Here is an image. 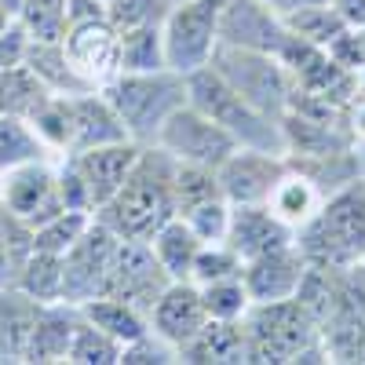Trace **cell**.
Listing matches in <instances>:
<instances>
[{"instance_id":"21","label":"cell","mask_w":365,"mask_h":365,"mask_svg":"<svg viewBox=\"0 0 365 365\" xmlns=\"http://www.w3.org/2000/svg\"><path fill=\"white\" fill-rule=\"evenodd\" d=\"M179 361L187 365H227V361H245V325L241 322H205L194 336L179 347Z\"/></svg>"},{"instance_id":"1","label":"cell","mask_w":365,"mask_h":365,"mask_svg":"<svg viewBox=\"0 0 365 365\" xmlns=\"http://www.w3.org/2000/svg\"><path fill=\"white\" fill-rule=\"evenodd\" d=\"M175 158L168 150L143 146V154L120 190L96 208V220L106 223L117 237L128 241H150L161 223L175 216Z\"/></svg>"},{"instance_id":"14","label":"cell","mask_w":365,"mask_h":365,"mask_svg":"<svg viewBox=\"0 0 365 365\" xmlns=\"http://www.w3.org/2000/svg\"><path fill=\"white\" fill-rule=\"evenodd\" d=\"M63 48L70 55L73 70L91 84V88H103L110 77L120 73V34L113 29L110 19L99 22H84V26H70Z\"/></svg>"},{"instance_id":"39","label":"cell","mask_w":365,"mask_h":365,"mask_svg":"<svg viewBox=\"0 0 365 365\" xmlns=\"http://www.w3.org/2000/svg\"><path fill=\"white\" fill-rule=\"evenodd\" d=\"M230 212H234V205L220 194V197H208V201H197V205H190V208L175 212V216L187 220V227H190L201 241H227Z\"/></svg>"},{"instance_id":"48","label":"cell","mask_w":365,"mask_h":365,"mask_svg":"<svg viewBox=\"0 0 365 365\" xmlns=\"http://www.w3.org/2000/svg\"><path fill=\"white\" fill-rule=\"evenodd\" d=\"M347 125L354 143H365V91H358V99L347 106Z\"/></svg>"},{"instance_id":"38","label":"cell","mask_w":365,"mask_h":365,"mask_svg":"<svg viewBox=\"0 0 365 365\" xmlns=\"http://www.w3.org/2000/svg\"><path fill=\"white\" fill-rule=\"evenodd\" d=\"M172 4H175V0H110V4H106V19L113 22L117 34H125V29H139V26H165Z\"/></svg>"},{"instance_id":"2","label":"cell","mask_w":365,"mask_h":365,"mask_svg":"<svg viewBox=\"0 0 365 365\" xmlns=\"http://www.w3.org/2000/svg\"><path fill=\"white\" fill-rule=\"evenodd\" d=\"M241 325H245V361H263V365L332 361L322 325L296 296L278 303H252Z\"/></svg>"},{"instance_id":"5","label":"cell","mask_w":365,"mask_h":365,"mask_svg":"<svg viewBox=\"0 0 365 365\" xmlns=\"http://www.w3.org/2000/svg\"><path fill=\"white\" fill-rule=\"evenodd\" d=\"M187 103L197 106L201 113H208L216 125H223L241 146H259V150L285 154L282 125L274 117H267L263 110H256L234 84H227V77L220 70L201 66V70L187 73Z\"/></svg>"},{"instance_id":"9","label":"cell","mask_w":365,"mask_h":365,"mask_svg":"<svg viewBox=\"0 0 365 365\" xmlns=\"http://www.w3.org/2000/svg\"><path fill=\"white\" fill-rule=\"evenodd\" d=\"M168 285H172V278L165 274V267L158 263L154 249H150L146 241L120 237L117 249H113V259H110V270H106V282H103V292H99V296L128 299L132 307H139V311L150 318L158 296H161Z\"/></svg>"},{"instance_id":"4","label":"cell","mask_w":365,"mask_h":365,"mask_svg":"<svg viewBox=\"0 0 365 365\" xmlns=\"http://www.w3.org/2000/svg\"><path fill=\"white\" fill-rule=\"evenodd\" d=\"M110 106L120 113L125 128L135 143L154 146L165 120L187 103V77L175 70H154V73H117L103 88Z\"/></svg>"},{"instance_id":"27","label":"cell","mask_w":365,"mask_h":365,"mask_svg":"<svg viewBox=\"0 0 365 365\" xmlns=\"http://www.w3.org/2000/svg\"><path fill=\"white\" fill-rule=\"evenodd\" d=\"M55 91L29 70L26 63L0 70V113H11V117H34Z\"/></svg>"},{"instance_id":"36","label":"cell","mask_w":365,"mask_h":365,"mask_svg":"<svg viewBox=\"0 0 365 365\" xmlns=\"http://www.w3.org/2000/svg\"><path fill=\"white\" fill-rule=\"evenodd\" d=\"M19 22L29 41H63L66 37V0H22Z\"/></svg>"},{"instance_id":"40","label":"cell","mask_w":365,"mask_h":365,"mask_svg":"<svg viewBox=\"0 0 365 365\" xmlns=\"http://www.w3.org/2000/svg\"><path fill=\"white\" fill-rule=\"evenodd\" d=\"M91 223V216L88 212H58V216H51L48 223H41V227H34V241H37V249H44V252H58L63 256L73 241L84 234V227Z\"/></svg>"},{"instance_id":"52","label":"cell","mask_w":365,"mask_h":365,"mask_svg":"<svg viewBox=\"0 0 365 365\" xmlns=\"http://www.w3.org/2000/svg\"><path fill=\"white\" fill-rule=\"evenodd\" d=\"M263 4H270V8H278V4H282V0H263Z\"/></svg>"},{"instance_id":"30","label":"cell","mask_w":365,"mask_h":365,"mask_svg":"<svg viewBox=\"0 0 365 365\" xmlns=\"http://www.w3.org/2000/svg\"><path fill=\"white\" fill-rule=\"evenodd\" d=\"M168 70L165 58V29L161 26H139L120 34V73H154Z\"/></svg>"},{"instance_id":"28","label":"cell","mask_w":365,"mask_h":365,"mask_svg":"<svg viewBox=\"0 0 365 365\" xmlns=\"http://www.w3.org/2000/svg\"><path fill=\"white\" fill-rule=\"evenodd\" d=\"M285 165H289V161H285ZM267 205H270L274 216L285 220V223L296 230V227H303V223L314 216V208L322 205V194H318V187H314L307 175L285 168V175L278 179V187L270 190Z\"/></svg>"},{"instance_id":"16","label":"cell","mask_w":365,"mask_h":365,"mask_svg":"<svg viewBox=\"0 0 365 365\" xmlns=\"http://www.w3.org/2000/svg\"><path fill=\"white\" fill-rule=\"evenodd\" d=\"M139 154H143V143H135V139H120V143H106V146H91V150H81V154H70L77 172L88 182L96 208L106 205L120 190V182L135 168Z\"/></svg>"},{"instance_id":"18","label":"cell","mask_w":365,"mask_h":365,"mask_svg":"<svg viewBox=\"0 0 365 365\" xmlns=\"http://www.w3.org/2000/svg\"><path fill=\"white\" fill-rule=\"evenodd\" d=\"M205 322H208V311H205L201 289L194 282H172L158 296L154 311H150V329H154L161 340H168L175 351L187 344Z\"/></svg>"},{"instance_id":"17","label":"cell","mask_w":365,"mask_h":365,"mask_svg":"<svg viewBox=\"0 0 365 365\" xmlns=\"http://www.w3.org/2000/svg\"><path fill=\"white\" fill-rule=\"evenodd\" d=\"M296 230L270 212V205H234L230 227H227V245L241 259H256L270 249L292 245Z\"/></svg>"},{"instance_id":"29","label":"cell","mask_w":365,"mask_h":365,"mask_svg":"<svg viewBox=\"0 0 365 365\" xmlns=\"http://www.w3.org/2000/svg\"><path fill=\"white\" fill-rule=\"evenodd\" d=\"M48 158L51 150L44 146V139L26 117L0 113V172H8L15 165H29V161H48Z\"/></svg>"},{"instance_id":"23","label":"cell","mask_w":365,"mask_h":365,"mask_svg":"<svg viewBox=\"0 0 365 365\" xmlns=\"http://www.w3.org/2000/svg\"><path fill=\"white\" fill-rule=\"evenodd\" d=\"M150 249H154L158 263L165 267V274L172 282H190V274H194V259L201 252L205 241L187 227V220L182 216H172L168 223H161L154 230V237L146 241Z\"/></svg>"},{"instance_id":"25","label":"cell","mask_w":365,"mask_h":365,"mask_svg":"<svg viewBox=\"0 0 365 365\" xmlns=\"http://www.w3.org/2000/svg\"><path fill=\"white\" fill-rule=\"evenodd\" d=\"M26 66L34 70L55 96H81V91H91V84L73 70L63 41H29Z\"/></svg>"},{"instance_id":"11","label":"cell","mask_w":365,"mask_h":365,"mask_svg":"<svg viewBox=\"0 0 365 365\" xmlns=\"http://www.w3.org/2000/svg\"><path fill=\"white\" fill-rule=\"evenodd\" d=\"M0 205L11 208L29 227H41L63 212L58 197V175L48 161H29L0 172Z\"/></svg>"},{"instance_id":"13","label":"cell","mask_w":365,"mask_h":365,"mask_svg":"<svg viewBox=\"0 0 365 365\" xmlns=\"http://www.w3.org/2000/svg\"><path fill=\"white\" fill-rule=\"evenodd\" d=\"M285 37H289V29H285V19H282L278 8L263 4V0H227V4H223L220 44L278 55Z\"/></svg>"},{"instance_id":"54","label":"cell","mask_w":365,"mask_h":365,"mask_svg":"<svg viewBox=\"0 0 365 365\" xmlns=\"http://www.w3.org/2000/svg\"><path fill=\"white\" fill-rule=\"evenodd\" d=\"M361 34H365V29H361Z\"/></svg>"},{"instance_id":"35","label":"cell","mask_w":365,"mask_h":365,"mask_svg":"<svg viewBox=\"0 0 365 365\" xmlns=\"http://www.w3.org/2000/svg\"><path fill=\"white\" fill-rule=\"evenodd\" d=\"M201 299H205V311L212 322H245L249 307H252V296L245 289L241 278H227V282H212V285H197Z\"/></svg>"},{"instance_id":"15","label":"cell","mask_w":365,"mask_h":365,"mask_svg":"<svg viewBox=\"0 0 365 365\" xmlns=\"http://www.w3.org/2000/svg\"><path fill=\"white\" fill-rule=\"evenodd\" d=\"M303 274H307V256L299 252V245H282L270 249L256 259H245L241 282H245L252 303H278V299H292Z\"/></svg>"},{"instance_id":"53","label":"cell","mask_w":365,"mask_h":365,"mask_svg":"<svg viewBox=\"0 0 365 365\" xmlns=\"http://www.w3.org/2000/svg\"><path fill=\"white\" fill-rule=\"evenodd\" d=\"M103 4H110V0H103Z\"/></svg>"},{"instance_id":"34","label":"cell","mask_w":365,"mask_h":365,"mask_svg":"<svg viewBox=\"0 0 365 365\" xmlns=\"http://www.w3.org/2000/svg\"><path fill=\"white\" fill-rule=\"evenodd\" d=\"M70 365H120V344L103 332L99 325H91L84 314L77 322V332L70 340V354H66Z\"/></svg>"},{"instance_id":"51","label":"cell","mask_w":365,"mask_h":365,"mask_svg":"<svg viewBox=\"0 0 365 365\" xmlns=\"http://www.w3.org/2000/svg\"><path fill=\"white\" fill-rule=\"evenodd\" d=\"M11 22H15V19H11V15H8V11H0V34H4V29H8V26H11Z\"/></svg>"},{"instance_id":"12","label":"cell","mask_w":365,"mask_h":365,"mask_svg":"<svg viewBox=\"0 0 365 365\" xmlns=\"http://www.w3.org/2000/svg\"><path fill=\"white\" fill-rule=\"evenodd\" d=\"M285 154L259 146H237L234 154L216 168L223 197L230 205H267L270 190L278 187V179L285 175Z\"/></svg>"},{"instance_id":"50","label":"cell","mask_w":365,"mask_h":365,"mask_svg":"<svg viewBox=\"0 0 365 365\" xmlns=\"http://www.w3.org/2000/svg\"><path fill=\"white\" fill-rule=\"evenodd\" d=\"M0 11H8L11 19H19V11H22V0H0Z\"/></svg>"},{"instance_id":"31","label":"cell","mask_w":365,"mask_h":365,"mask_svg":"<svg viewBox=\"0 0 365 365\" xmlns=\"http://www.w3.org/2000/svg\"><path fill=\"white\" fill-rule=\"evenodd\" d=\"M15 289L34 296L37 303H63V256L34 249L19 270Z\"/></svg>"},{"instance_id":"33","label":"cell","mask_w":365,"mask_h":365,"mask_svg":"<svg viewBox=\"0 0 365 365\" xmlns=\"http://www.w3.org/2000/svg\"><path fill=\"white\" fill-rule=\"evenodd\" d=\"M29 125L37 128V135L44 139V146L51 154H70L73 146V106H70V96H51L34 117Z\"/></svg>"},{"instance_id":"19","label":"cell","mask_w":365,"mask_h":365,"mask_svg":"<svg viewBox=\"0 0 365 365\" xmlns=\"http://www.w3.org/2000/svg\"><path fill=\"white\" fill-rule=\"evenodd\" d=\"M70 106H73V146H70V154L132 139L128 128H125V120H120V113L110 106V99L103 96L99 88L81 91V96H70Z\"/></svg>"},{"instance_id":"44","label":"cell","mask_w":365,"mask_h":365,"mask_svg":"<svg viewBox=\"0 0 365 365\" xmlns=\"http://www.w3.org/2000/svg\"><path fill=\"white\" fill-rule=\"evenodd\" d=\"M26 48H29V34L22 29V22L15 19L4 34H0V70L26 63Z\"/></svg>"},{"instance_id":"26","label":"cell","mask_w":365,"mask_h":365,"mask_svg":"<svg viewBox=\"0 0 365 365\" xmlns=\"http://www.w3.org/2000/svg\"><path fill=\"white\" fill-rule=\"evenodd\" d=\"M81 314L91 325H99L103 332H110L120 347L139 340L143 332H150V318L139 307H132L128 299H117V296H96V299L81 303Z\"/></svg>"},{"instance_id":"37","label":"cell","mask_w":365,"mask_h":365,"mask_svg":"<svg viewBox=\"0 0 365 365\" xmlns=\"http://www.w3.org/2000/svg\"><path fill=\"white\" fill-rule=\"evenodd\" d=\"M245 259H241L227 241H205L197 259H194V285H212V282H227V278H241Z\"/></svg>"},{"instance_id":"45","label":"cell","mask_w":365,"mask_h":365,"mask_svg":"<svg viewBox=\"0 0 365 365\" xmlns=\"http://www.w3.org/2000/svg\"><path fill=\"white\" fill-rule=\"evenodd\" d=\"M99 19H106V4H103V0H66V22L70 26L99 22Z\"/></svg>"},{"instance_id":"20","label":"cell","mask_w":365,"mask_h":365,"mask_svg":"<svg viewBox=\"0 0 365 365\" xmlns=\"http://www.w3.org/2000/svg\"><path fill=\"white\" fill-rule=\"evenodd\" d=\"M77 322H81V307H73V303H44L34 325V336H29L26 361H37V365L66 361Z\"/></svg>"},{"instance_id":"47","label":"cell","mask_w":365,"mask_h":365,"mask_svg":"<svg viewBox=\"0 0 365 365\" xmlns=\"http://www.w3.org/2000/svg\"><path fill=\"white\" fill-rule=\"evenodd\" d=\"M332 8L351 29H365V0H332Z\"/></svg>"},{"instance_id":"6","label":"cell","mask_w":365,"mask_h":365,"mask_svg":"<svg viewBox=\"0 0 365 365\" xmlns=\"http://www.w3.org/2000/svg\"><path fill=\"white\" fill-rule=\"evenodd\" d=\"M212 70H220L227 77V84H234L256 110H263L267 117L282 120V113L289 110V96H292V77L282 66L278 55L270 51H252V48H234V44H220L212 51Z\"/></svg>"},{"instance_id":"42","label":"cell","mask_w":365,"mask_h":365,"mask_svg":"<svg viewBox=\"0 0 365 365\" xmlns=\"http://www.w3.org/2000/svg\"><path fill=\"white\" fill-rule=\"evenodd\" d=\"M55 175H58V197H63V208H66V212H88V216H96L91 190H88V182H84V175L77 172V165H73L70 154L63 158V165L55 168Z\"/></svg>"},{"instance_id":"3","label":"cell","mask_w":365,"mask_h":365,"mask_svg":"<svg viewBox=\"0 0 365 365\" xmlns=\"http://www.w3.org/2000/svg\"><path fill=\"white\" fill-rule=\"evenodd\" d=\"M296 245L311 263L351 267L365 259V179L322 197L314 216L296 227Z\"/></svg>"},{"instance_id":"49","label":"cell","mask_w":365,"mask_h":365,"mask_svg":"<svg viewBox=\"0 0 365 365\" xmlns=\"http://www.w3.org/2000/svg\"><path fill=\"white\" fill-rule=\"evenodd\" d=\"M314 4H332V0H282L278 11L285 15V11H296V8H314Z\"/></svg>"},{"instance_id":"10","label":"cell","mask_w":365,"mask_h":365,"mask_svg":"<svg viewBox=\"0 0 365 365\" xmlns=\"http://www.w3.org/2000/svg\"><path fill=\"white\" fill-rule=\"evenodd\" d=\"M117 241L120 237L106 223H99L96 216H91L84 234L63 252V303L81 307V303L96 299L103 292V282H106V270H110Z\"/></svg>"},{"instance_id":"46","label":"cell","mask_w":365,"mask_h":365,"mask_svg":"<svg viewBox=\"0 0 365 365\" xmlns=\"http://www.w3.org/2000/svg\"><path fill=\"white\" fill-rule=\"evenodd\" d=\"M19 270H22V263H19V259H15V252L8 249V241L0 237V292L15 289V282H19Z\"/></svg>"},{"instance_id":"22","label":"cell","mask_w":365,"mask_h":365,"mask_svg":"<svg viewBox=\"0 0 365 365\" xmlns=\"http://www.w3.org/2000/svg\"><path fill=\"white\" fill-rule=\"evenodd\" d=\"M41 307L44 303H37L34 296L19 289L0 292V361H26Z\"/></svg>"},{"instance_id":"41","label":"cell","mask_w":365,"mask_h":365,"mask_svg":"<svg viewBox=\"0 0 365 365\" xmlns=\"http://www.w3.org/2000/svg\"><path fill=\"white\" fill-rule=\"evenodd\" d=\"M168 361H179V351L168 340H161L154 329L120 347V365H168Z\"/></svg>"},{"instance_id":"32","label":"cell","mask_w":365,"mask_h":365,"mask_svg":"<svg viewBox=\"0 0 365 365\" xmlns=\"http://www.w3.org/2000/svg\"><path fill=\"white\" fill-rule=\"evenodd\" d=\"M282 19H285V29H289V34H296V37H303V41H311V44H318V48H329V44L347 29V22L336 15V8H332V4L296 8V11H285Z\"/></svg>"},{"instance_id":"8","label":"cell","mask_w":365,"mask_h":365,"mask_svg":"<svg viewBox=\"0 0 365 365\" xmlns=\"http://www.w3.org/2000/svg\"><path fill=\"white\" fill-rule=\"evenodd\" d=\"M158 146L182 165H205V168H220L234 150L241 146L223 125H216L208 113L197 106L182 103L158 132Z\"/></svg>"},{"instance_id":"43","label":"cell","mask_w":365,"mask_h":365,"mask_svg":"<svg viewBox=\"0 0 365 365\" xmlns=\"http://www.w3.org/2000/svg\"><path fill=\"white\" fill-rule=\"evenodd\" d=\"M325 51L332 55V63H340V66L351 70V73H361V70H365V34H361V29H351V26H347Z\"/></svg>"},{"instance_id":"24","label":"cell","mask_w":365,"mask_h":365,"mask_svg":"<svg viewBox=\"0 0 365 365\" xmlns=\"http://www.w3.org/2000/svg\"><path fill=\"white\" fill-rule=\"evenodd\" d=\"M285 161L292 172L307 175L322 197L336 194L340 187H347V182H354L361 175V158L354 154V146L336 150V154H285Z\"/></svg>"},{"instance_id":"7","label":"cell","mask_w":365,"mask_h":365,"mask_svg":"<svg viewBox=\"0 0 365 365\" xmlns=\"http://www.w3.org/2000/svg\"><path fill=\"white\" fill-rule=\"evenodd\" d=\"M227 0H175L165 19V58L168 70L194 73L212 63L220 48V15Z\"/></svg>"}]
</instances>
